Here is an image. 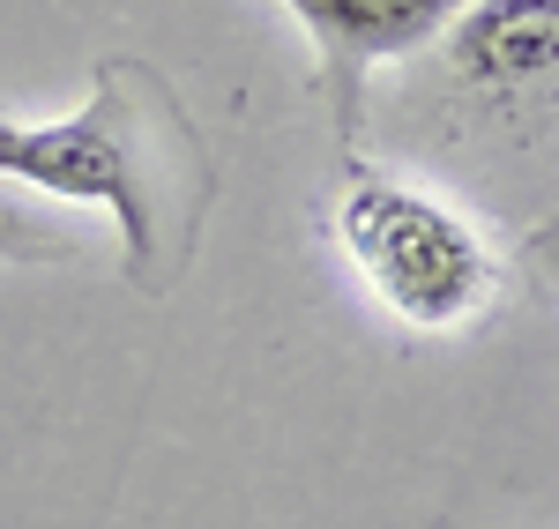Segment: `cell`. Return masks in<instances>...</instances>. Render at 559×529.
Wrapping results in <instances>:
<instances>
[{
  "label": "cell",
  "instance_id": "cell-1",
  "mask_svg": "<svg viewBox=\"0 0 559 529\" xmlns=\"http://www.w3.org/2000/svg\"><path fill=\"white\" fill-rule=\"evenodd\" d=\"M0 179L52 202H90L120 231V268L142 299H165L216 202V157L179 89L128 52L97 60V83L68 120H8Z\"/></svg>",
  "mask_w": 559,
  "mask_h": 529
},
{
  "label": "cell",
  "instance_id": "cell-2",
  "mask_svg": "<svg viewBox=\"0 0 559 529\" xmlns=\"http://www.w3.org/2000/svg\"><path fill=\"white\" fill-rule=\"evenodd\" d=\"M336 239L358 262V276L373 284V299L403 328H426V336L477 321L500 291V262L471 217H455L440 194L388 179L358 157L344 165V187H336Z\"/></svg>",
  "mask_w": 559,
  "mask_h": 529
},
{
  "label": "cell",
  "instance_id": "cell-3",
  "mask_svg": "<svg viewBox=\"0 0 559 529\" xmlns=\"http://www.w3.org/2000/svg\"><path fill=\"white\" fill-rule=\"evenodd\" d=\"M276 8L313 45L321 89L336 97V120L358 128V105H366L373 68L403 60V52H426L432 38H448V23L471 0H276Z\"/></svg>",
  "mask_w": 559,
  "mask_h": 529
},
{
  "label": "cell",
  "instance_id": "cell-4",
  "mask_svg": "<svg viewBox=\"0 0 559 529\" xmlns=\"http://www.w3.org/2000/svg\"><path fill=\"white\" fill-rule=\"evenodd\" d=\"M448 60L492 97L559 83V0H471L448 23Z\"/></svg>",
  "mask_w": 559,
  "mask_h": 529
},
{
  "label": "cell",
  "instance_id": "cell-5",
  "mask_svg": "<svg viewBox=\"0 0 559 529\" xmlns=\"http://www.w3.org/2000/svg\"><path fill=\"white\" fill-rule=\"evenodd\" d=\"M68 254H75L68 224L15 202V194H0V262H68Z\"/></svg>",
  "mask_w": 559,
  "mask_h": 529
},
{
  "label": "cell",
  "instance_id": "cell-6",
  "mask_svg": "<svg viewBox=\"0 0 559 529\" xmlns=\"http://www.w3.org/2000/svg\"><path fill=\"white\" fill-rule=\"evenodd\" d=\"M537 262L559 276V224H545V231H537Z\"/></svg>",
  "mask_w": 559,
  "mask_h": 529
},
{
  "label": "cell",
  "instance_id": "cell-7",
  "mask_svg": "<svg viewBox=\"0 0 559 529\" xmlns=\"http://www.w3.org/2000/svg\"><path fill=\"white\" fill-rule=\"evenodd\" d=\"M0 134H8V120H0Z\"/></svg>",
  "mask_w": 559,
  "mask_h": 529
}]
</instances>
